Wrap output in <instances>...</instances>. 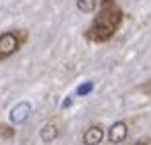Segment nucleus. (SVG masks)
<instances>
[{"label":"nucleus","instance_id":"obj_1","mask_svg":"<svg viewBox=\"0 0 151 145\" xmlns=\"http://www.w3.org/2000/svg\"><path fill=\"white\" fill-rule=\"evenodd\" d=\"M123 10L116 4V0H100V10L98 17L94 19V23L88 27L86 31V39L92 43H106L114 37V33L119 31V27L123 25Z\"/></svg>","mask_w":151,"mask_h":145},{"label":"nucleus","instance_id":"obj_2","mask_svg":"<svg viewBox=\"0 0 151 145\" xmlns=\"http://www.w3.org/2000/svg\"><path fill=\"white\" fill-rule=\"evenodd\" d=\"M27 41V31H8L0 35V61L8 59L14 55L19 49L25 45Z\"/></svg>","mask_w":151,"mask_h":145},{"label":"nucleus","instance_id":"obj_3","mask_svg":"<svg viewBox=\"0 0 151 145\" xmlns=\"http://www.w3.org/2000/svg\"><path fill=\"white\" fill-rule=\"evenodd\" d=\"M127 135H129V125H127V121H116L114 125H110V129L106 131V139L112 145L123 143L127 139Z\"/></svg>","mask_w":151,"mask_h":145},{"label":"nucleus","instance_id":"obj_4","mask_svg":"<svg viewBox=\"0 0 151 145\" xmlns=\"http://www.w3.org/2000/svg\"><path fill=\"white\" fill-rule=\"evenodd\" d=\"M104 137H106V131H104V127L100 123L98 125H90L84 131V135H82V143L84 145H100Z\"/></svg>","mask_w":151,"mask_h":145},{"label":"nucleus","instance_id":"obj_5","mask_svg":"<svg viewBox=\"0 0 151 145\" xmlns=\"http://www.w3.org/2000/svg\"><path fill=\"white\" fill-rule=\"evenodd\" d=\"M59 135H61L59 119H51L49 123H45V125L41 127V141H43V143H51V141H55Z\"/></svg>","mask_w":151,"mask_h":145},{"label":"nucleus","instance_id":"obj_6","mask_svg":"<svg viewBox=\"0 0 151 145\" xmlns=\"http://www.w3.org/2000/svg\"><path fill=\"white\" fill-rule=\"evenodd\" d=\"M29 115H31V104H29V102H19V104L10 110V121L21 125V123L27 121Z\"/></svg>","mask_w":151,"mask_h":145},{"label":"nucleus","instance_id":"obj_7","mask_svg":"<svg viewBox=\"0 0 151 145\" xmlns=\"http://www.w3.org/2000/svg\"><path fill=\"white\" fill-rule=\"evenodd\" d=\"M96 4H98V0H78V10H82V12H92V10L96 8Z\"/></svg>","mask_w":151,"mask_h":145},{"label":"nucleus","instance_id":"obj_8","mask_svg":"<svg viewBox=\"0 0 151 145\" xmlns=\"http://www.w3.org/2000/svg\"><path fill=\"white\" fill-rule=\"evenodd\" d=\"M17 133H14V129L10 127V125H0V137H4V139H12Z\"/></svg>","mask_w":151,"mask_h":145},{"label":"nucleus","instance_id":"obj_9","mask_svg":"<svg viewBox=\"0 0 151 145\" xmlns=\"http://www.w3.org/2000/svg\"><path fill=\"white\" fill-rule=\"evenodd\" d=\"M92 88H94V84H92V82H86V84H82V86L78 88V94H80V96H86V94L92 92Z\"/></svg>","mask_w":151,"mask_h":145},{"label":"nucleus","instance_id":"obj_10","mask_svg":"<svg viewBox=\"0 0 151 145\" xmlns=\"http://www.w3.org/2000/svg\"><path fill=\"white\" fill-rule=\"evenodd\" d=\"M139 90H141L143 94H151V80H149V82H147V84H143V86H141Z\"/></svg>","mask_w":151,"mask_h":145},{"label":"nucleus","instance_id":"obj_11","mask_svg":"<svg viewBox=\"0 0 151 145\" xmlns=\"http://www.w3.org/2000/svg\"><path fill=\"white\" fill-rule=\"evenodd\" d=\"M133 145H151V141L149 139H139V141H135Z\"/></svg>","mask_w":151,"mask_h":145}]
</instances>
